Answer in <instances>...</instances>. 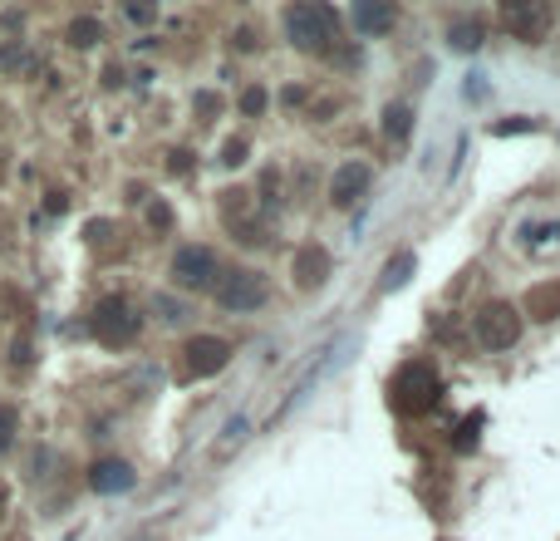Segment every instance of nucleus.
I'll return each mask as SVG.
<instances>
[{"mask_svg": "<svg viewBox=\"0 0 560 541\" xmlns=\"http://www.w3.org/2000/svg\"><path fill=\"white\" fill-rule=\"evenodd\" d=\"M285 35L300 50H325L339 35V15L330 5H290L285 10Z\"/></svg>", "mask_w": 560, "mask_h": 541, "instance_id": "nucleus-2", "label": "nucleus"}, {"mask_svg": "<svg viewBox=\"0 0 560 541\" xmlns=\"http://www.w3.org/2000/svg\"><path fill=\"white\" fill-rule=\"evenodd\" d=\"M89 330H94L104 345H128V340L143 330V315H138V305L128 301V296H104V301L94 305Z\"/></svg>", "mask_w": 560, "mask_h": 541, "instance_id": "nucleus-3", "label": "nucleus"}, {"mask_svg": "<svg viewBox=\"0 0 560 541\" xmlns=\"http://www.w3.org/2000/svg\"><path fill=\"white\" fill-rule=\"evenodd\" d=\"M438 394H443V379H438V369L428 360H408L398 369V379H393V404L403 414H428L438 404Z\"/></svg>", "mask_w": 560, "mask_h": 541, "instance_id": "nucleus-1", "label": "nucleus"}, {"mask_svg": "<svg viewBox=\"0 0 560 541\" xmlns=\"http://www.w3.org/2000/svg\"><path fill=\"white\" fill-rule=\"evenodd\" d=\"M526 128H536V119H506V123H492V133H526Z\"/></svg>", "mask_w": 560, "mask_h": 541, "instance_id": "nucleus-22", "label": "nucleus"}, {"mask_svg": "<svg viewBox=\"0 0 560 541\" xmlns=\"http://www.w3.org/2000/svg\"><path fill=\"white\" fill-rule=\"evenodd\" d=\"M408 128H413V109H408V104H389V114H384V133H389L393 143H403V138H408Z\"/></svg>", "mask_w": 560, "mask_h": 541, "instance_id": "nucleus-17", "label": "nucleus"}, {"mask_svg": "<svg viewBox=\"0 0 560 541\" xmlns=\"http://www.w3.org/2000/svg\"><path fill=\"white\" fill-rule=\"evenodd\" d=\"M226 360H231V345L217 340V335H192L187 345H182V360H177V374L182 379H212V374H222Z\"/></svg>", "mask_w": 560, "mask_h": 541, "instance_id": "nucleus-6", "label": "nucleus"}, {"mask_svg": "<svg viewBox=\"0 0 560 541\" xmlns=\"http://www.w3.org/2000/svg\"><path fill=\"white\" fill-rule=\"evenodd\" d=\"M408 276H413V251H398L389 266H384V281H379V291L389 296V291H398V286H403Z\"/></svg>", "mask_w": 560, "mask_h": 541, "instance_id": "nucleus-16", "label": "nucleus"}, {"mask_svg": "<svg viewBox=\"0 0 560 541\" xmlns=\"http://www.w3.org/2000/svg\"><path fill=\"white\" fill-rule=\"evenodd\" d=\"M477 340H482V350H511L516 340H521V310L506 301H492L477 310Z\"/></svg>", "mask_w": 560, "mask_h": 541, "instance_id": "nucleus-5", "label": "nucleus"}, {"mask_svg": "<svg viewBox=\"0 0 560 541\" xmlns=\"http://www.w3.org/2000/svg\"><path fill=\"white\" fill-rule=\"evenodd\" d=\"M502 25L516 40L536 45V40H546V30H551V5H521V0H511V5H502Z\"/></svg>", "mask_w": 560, "mask_h": 541, "instance_id": "nucleus-8", "label": "nucleus"}, {"mask_svg": "<svg viewBox=\"0 0 560 541\" xmlns=\"http://www.w3.org/2000/svg\"><path fill=\"white\" fill-rule=\"evenodd\" d=\"M482 35H487V20L482 15H457L448 25V45L452 50H467V55L482 45Z\"/></svg>", "mask_w": 560, "mask_h": 541, "instance_id": "nucleus-13", "label": "nucleus"}, {"mask_svg": "<svg viewBox=\"0 0 560 541\" xmlns=\"http://www.w3.org/2000/svg\"><path fill=\"white\" fill-rule=\"evenodd\" d=\"M325 276H330V251H325L320 241L295 246V256H290V281H295L300 291H320Z\"/></svg>", "mask_w": 560, "mask_h": 541, "instance_id": "nucleus-9", "label": "nucleus"}, {"mask_svg": "<svg viewBox=\"0 0 560 541\" xmlns=\"http://www.w3.org/2000/svg\"><path fill=\"white\" fill-rule=\"evenodd\" d=\"M212 291H217V305L231 310V315H251V310H261V305H266V281H261L256 271H246V266L222 271Z\"/></svg>", "mask_w": 560, "mask_h": 541, "instance_id": "nucleus-4", "label": "nucleus"}, {"mask_svg": "<svg viewBox=\"0 0 560 541\" xmlns=\"http://www.w3.org/2000/svg\"><path fill=\"white\" fill-rule=\"evenodd\" d=\"M369 182H374L369 163H344V168H335V178H330V202L335 207H354L369 192Z\"/></svg>", "mask_w": 560, "mask_h": 541, "instance_id": "nucleus-10", "label": "nucleus"}, {"mask_svg": "<svg viewBox=\"0 0 560 541\" xmlns=\"http://www.w3.org/2000/svg\"><path fill=\"white\" fill-rule=\"evenodd\" d=\"M393 20H398L393 5H359V10H354V25H359L364 35H384Z\"/></svg>", "mask_w": 560, "mask_h": 541, "instance_id": "nucleus-14", "label": "nucleus"}, {"mask_svg": "<svg viewBox=\"0 0 560 541\" xmlns=\"http://www.w3.org/2000/svg\"><path fill=\"white\" fill-rule=\"evenodd\" d=\"M526 315H531V320H556L560 315V276L526 291ZM526 315H521V320H526Z\"/></svg>", "mask_w": 560, "mask_h": 541, "instance_id": "nucleus-12", "label": "nucleus"}, {"mask_svg": "<svg viewBox=\"0 0 560 541\" xmlns=\"http://www.w3.org/2000/svg\"><path fill=\"white\" fill-rule=\"evenodd\" d=\"M217 271H222V261H217L212 246H177V256H172V276H177V286H187V291L217 286Z\"/></svg>", "mask_w": 560, "mask_h": 541, "instance_id": "nucleus-7", "label": "nucleus"}, {"mask_svg": "<svg viewBox=\"0 0 560 541\" xmlns=\"http://www.w3.org/2000/svg\"><path fill=\"white\" fill-rule=\"evenodd\" d=\"M217 114H222V99H217L212 89H202V94H197V119H217Z\"/></svg>", "mask_w": 560, "mask_h": 541, "instance_id": "nucleus-21", "label": "nucleus"}, {"mask_svg": "<svg viewBox=\"0 0 560 541\" xmlns=\"http://www.w3.org/2000/svg\"><path fill=\"white\" fill-rule=\"evenodd\" d=\"M261 109H266V89H261V84H246V89H241V114H246V119H261Z\"/></svg>", "mask_w": 560, "mask_h": 541, "instance_id": "nucleus-18", "label": "nucleus"}, {"mask_svg": "<svg viewBox=\"0 0 560 541\" xmlns=\"http://www.w3.org/2000/svg\"><path fill=\"white\" fill-rule=\"evenodd\" d=\"M148 222H153V227H168V222H172V212L163 207V202H153V207H148Z\"/></svg>", "mask_w": 560, "mask_h": 541, "instance_id": "nucleus-23", "label": "nucleus"}, {"mask_svg": "<svg viewBox=\"0 0 560 541\" xmlns=\"http://www.w3.org/2000/svg\"><path fill=\"white\" fill-rule=\"evenodd\" d=\"M0 502H5V492H0Z\"/></svg>", "mask_w": 560, "mask_h": 541, "instance_id": "nucleus-24", "label": "nucleus"}, {"mask_svg": "<svg viewBox=\"0 0 560 541\" xmlns=\"http://www.w3.org/2000/svg\"><path fill=\"white\" fill-rule=\"evenodd\" d=\"M15 428H20V419H15V409L10 404H0V453L15 443Z\"/></svg>", "mask_w": 560, "mask_h": 541, "instance_id": "nucleus-19", "label": "nucleus"}, {"mask_svg": "<svg viewBox=\"0 0 560 541\" xmlns=\"http://www.w3.org/2000/svg\"><path fill=\"white\" fill-rule=\"evenodd\" d=\"M99 40H104V25H99L94 15L69 20V45H74V50H89V45H99Z\"/></svg>", "mask_w": 560, "mask_h": 541, "instance_id": "nucleus-15", "label": "nucleus"}, {"mask_svg": "<svg viewBox=\"0 0 560 541\" xmlns=\"http://www.w3.org/2000/svg\"><path fill=\"white\" fill-rule=\"evenodd\" d=\"M246 148H251L246 138H226V148H222V163H226V168H241V163H246Z\"/></svg>", "mask_w": 560, "mask_h": 541, "instance_id": "nucleus-20", "label": "nucleus"}, {"mask_svg": "<svg viewBox=\"0 0 560 541\" xmlns=\"http://www.w3.org/2000/svg\"><path fill=\"white\" fill-rule=\"evenodd\" d=\"M89 487H94V492H104V497L128 492V487H133V468H128V463H118V458H104V463H94V468H89Z\"/></svg>", "mask_w": 560, "mask_h": 541, "instance_id": "nucleus-11", "label": "nucleus"}]
</instances>
